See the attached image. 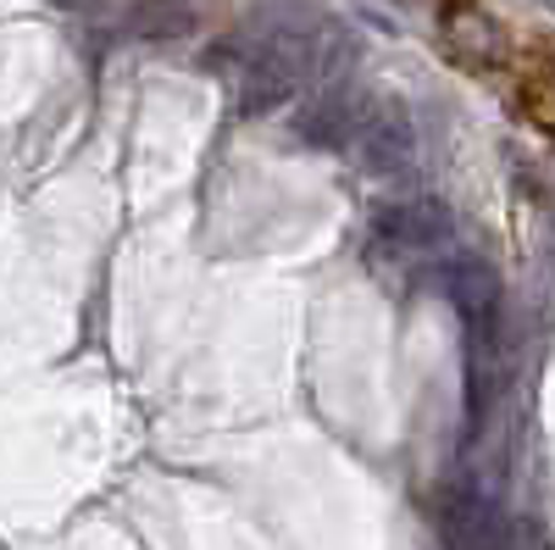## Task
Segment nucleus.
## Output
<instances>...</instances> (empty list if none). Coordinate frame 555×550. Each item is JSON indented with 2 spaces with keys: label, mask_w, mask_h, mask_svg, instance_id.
<instances>
[{
  "label": "nucleus",
  "mask_w": 555,
  "mask_h": 550,
  "mask_svg": "<svg viewBox=\"0 0 555 550\" xmlns=\"http://www.w3.org/2000/svg\"><path fill=\"white\" fill-rule=\"evenodd\" d=\"M439 528L450 539V550H517V528L494 500L473 484H461L444 495L439 507Z\"/></svg>",
  "instance_id": "4"
},
{
  "label": "nucleus",
  "mask_w": 555,
  "mask_h": 550,
  "mask_svg": "<svg viewBox=\"0 0 555 550\" xmlns=\"http://www.w3.org/2000/svg\"><path fill=\"white\" fill-rule=\"evenodd\" d=\"M428 284L455 306V317L467 323V334L500 323V272L483 256H450V261L428 267Z\"/></svg>",
  "instance_id": "3"
},
{
  "label": "nucleus",
  "mask_w": 555,
  "mask_h": 550,
  "mask_svg": "<svg viewBox=\"0 0 555 550\" xmlns=\"http://www.w3.org/2000/svg\"><path fill=\"white\" fill-rule=\"evenodd\" d=\"M366 106H373V95H361L350 78L317 84L311 95H306V106L295 112V140H306L317 151H350Z\"/></svg>",
  "instance_id": "2"
},
{
  "label": "nucleus",
  "mask_w": 555,
  "mask_h": 550,
  "mask_svg": "<svg viewBox=\"0 0 555 550\" xmlns=\"http://www.w3.org/2000/svg\"><path fill=\"white\" fill-rule=\"evenodd\" d=\"M345 156L366 178H400V172H411V162H416V123H411V112L400 101H378L373 95V106H366V117H361V128H356V140H350Z\"/></svg>",
  "instance_id": "1"
},
{
  "label": "nucleus",
  "mask_w": 555,
  "mask_h": 550,
  "mask_svg": "<svg viewBox=\"0 0 555 550\" xmlns=\"http://www.w3.org/2000/svg\"><path fill=\"white\" fill-rule=\"evenodd\" d=\"M544 7H550V12H555V0H544Z\"/></svg>",
  "instance_id": "7"
},
{
  "label": "nucleus",
  "mask_w": 555,
  "mask_h": 550,
  "mask_svg": "<svg viewBox=\"0 0 555 550\" xmlns=\"http://www.w3.org/2000/svg\"><path fill=\"white\" fill-rule=\"evenodd\" d=\"M195 28V7L190 0H145L133 12V34L145 39H172V34H190Z\"/></svg>",
  "instance_id": "6"
},
{
  "label": "nucleus",
  "mask_w": 555,
  "mask_h": 550,
  "mask_svg": "<svg viewBox=\"0 0 555 550\" xmlns=\"http://www.w3.org/2000/svg\"><path fill=\"white\" fill-rule=\"evenodd\" d=\"M373 240H384L389 251H434L439 240H450V212L434 195H405L378 212Z\"/></svg>",
  "instance_id": "5"
}]
</instances>
